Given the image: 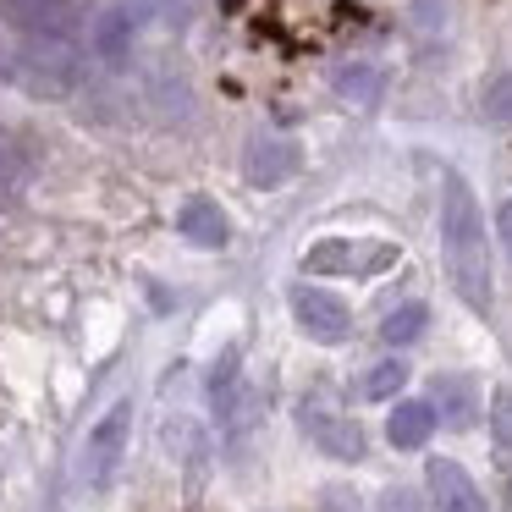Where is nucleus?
Instances as JSON below:
<instances>
[{
  "label": "nucleus",
  "mask_w": 512,
  "mask_h": 512,
  "mask_svg": "<svg viewBox=\"0 0 512 512\" xmlns=\"http://www.w3.org/2000/svg\"><path fill=\"white\" fill-rule=\"evenodd\" d=\"M441 243H446V276L463 292L468 309H490V248H485V215L463 177H446L441 204Z\"/></svg>",
  "instance_id": "1"
},
{
  "label": "nucleus",
  "mask_w": 512,
  "mask_h": 512,
  "mask_svg": "<svg viewBox=\"0 0 512 512\" xmlns=\"http://www.w3.org/2000/svg\"><path fill=\"white\" fill-rule=\"evenodd\" d=\"M0 17L23 39H39V45H78L83 34L78 0H0Z\"/></svg>",
  "instance_id": "2"
},
{
  "label": "nucleus",
  "mask_w": 512,
  "mask_h": 512,
  "mask_svg": "<svg viewBox=\"0 0 512 512\" xmlns=\"http://www.w3.org/2000/svg\"><path fill=\"white\" fill-rule=\"evenodd\" d=\"M397 265V248L391 243H347V237H325L303 254V270L314 276H380V270Z\"/></svg>",
  "instance_id": "3"
},
{
  "label": "nucleus",
  "mask_w": 512,
  "mask_h": 512,
  "mask_svg": "<svg viewBox=\"0 0 512 512\" xmlns=\"http://www.w3.org/2000/svg\"><path fill=\"white\" fill-rule=\"evenodd\" d=\"M292 320L303 325V331L314 336V342H347V331H353V314H347V303L336 298V292H320L309 287V281H298L292 287Z\"/></svg>",
  "instance_id": "4"
},
{
  "label": "nucleus",
  "mask_w": 512,
  "mask_h": 512,
  "mask_svg": "<svg viewBox=\"0 0 512 512\" xmlns=\"http://www.w3.org/2000/svg\"><path fill=\"white\" fill-rule=\"evenodd\" d=\"M127 424H133V402H116V408L89 430V446H83V485L100 490L105 479L116 474V463H122V446H127Z\"/></svg>",
  "instance_id": "5"
},
{
  "label": "nucleus",
  "mask_w": 512,
  "mask_h": 512,
  "mask_svg": "<svg viewBox=\"0 0 512 512\" xmlns=\"http://www.w3.org/2000/svg\"><path fill=\"white\" fill-rule=\"evenodd\" d=\"M298 424H303V435H309L320 452L342 457V463H358V457H364V430H358L353 419H342V413L320 408V402H303Z\"/></svg>",
  "instance_id": "6"
},
{
  "label": "nucleus",
  "mask_w": 512,
  "mask_h": 512,
  "mask_svg": "<svg viewBox=\"0 0 512 512\" xmlns=\"http://www.w3.org/2000/svg\"><path fill=\"white\" fill-rule=\"evenodd\" d=\"M430 496L441 512H485V496H479V485L468 479L463 463H452V457H435L430 463Z\"/></svg>",
  "instance_id": "7"
},
{
  "label": "nucleus",
  "mask_w": 512,
  "mask_h": 512,
  "mask_svg": "<svg viewBox=\"0 0 512 512\" xmlns=\"http://www.w3.org/2000/svg\"><path fill=\"white\" fill-rule=\"evenodd\" d=\"M248 182L254 188H281V182L298 171V149L287 144V138H254L248 144Z\"/></svg>",
  "instance_id": "8"
},
{
  "label": "nucleus",
  "mask_w": 512,
  "mask_h": 512,
  "mask_svg": "<svg viewBox=\"0 0 512 512\" xmlns=\"http://www.w3.org/2000/svg\"><path fill=\"white\" fill-rule=\"evenodd\" d=\"M435 413H441V424H452V430H474L479 424V391L468 375H435Z\"/></svg>",
  "instance_id": "9"
},
{
  "label": "nucleus",
  "mask_w": 512,
  "mask_h": 512,
  "mask_svg": "<svg viewBox=\"0 0 512 512\" xmlns=\"http://www.w3.org/2000/svg\"><path fill=\"white\" fill-rule=\"evenodd\" d=\"M177 232L188 237L193 248H226V237H232V226H226L221 204L215 199H188L177 215Z\"/></svg>",
  "instance_id": "10"
},
{
  "label": "nucleus",
  "mask_w": 512,
  "mask_h": 512,
  "mask_svg": "<svg viewBox=\"0 0 512 512\" xmlns=\"http://www.w3.org/2000/svg\"><path fill=\"white\" fill-rule=\"evenodd\" d=\"M435 435V402H397L386 419V441L397 452H419L424 441Z\"/></svg>",
  "instance_id": "11"
},
{
  "label": "nucleus",
  "mask_w": 512,
  "mask_h": 512,
  "mask_svg": "<svg viewBox=\"0 0 512 512\" xmlns=\"http://www.w3.org/2000/svg\"><path fill=\"white\" fill-rule=\"evenodd\" d=\"M133 6H105L100 17H94L89 28V45L100 50V61H111V67H122L127 61V39H133Z\"/></svg>",
  "instance_id": "12"
},
{
  "label": "nucleus",
  "mask_w": 512,
  "mask_h": 512,
  "mask_svg": "<svg viewBox=\"0 0 512 512\" xmlns=\"http://www.w3.org/2000/svg\"><path fill=\"white\" fill-rule=\"evenodd\" d=\"M424 325H430V309H424V303H402V309H391L386 320H380V336H386L391 347H408L424 336Z\"/></svg>",
  "instance_id": "13"
},
{
  "label": "nucleus",
  "mask_w": 512,
  "mask_h": 512,
  "mask_svg": "<svg viewBox=\"0 0 512 512\" xmlns=\"http://www.w3.org/2000/svg\"><path fill=\"white\" fill-rule=\"evenodd\" d=\"M336 89H342L353 105H375L380 100V72L375 67H342L336 72Z\"/></svg>",
  "instance_id": "14"
},
{
  "label": "nucleus",
  "mask_w": 512,
  "mask_h": 512,
  "mask_svg": "<svg viewBox=\"0 0 512 512\" xmlns=\"http://www.w3.org/2000/svg\"><path fill=\"white\" fill-rule=\"evenodd\" d=\"M402 380H408V369H402L397 358H386V364H375L364 380H358V391H364L369 402H386V397H397V386H402Z\"/></svg>",
  "instance_id": "15"
},
{
  "label": "nucleus",
  "mask_w": 512,
  "mask_h": 512,
  "mask_svg": "<svg viewBox=\"0 0 512 512\" xmlns=\"http://www.w3.org/2000/svg\"><path fill=\"white\" fill-rule=\"evenodd\" d=\"M490 441L507 452L512 446V380H501L496 397H490Z\"/></svg>",
  "instance_id": "16"
},
{
  "label": "nucleus",
  "mask_w": 512,
  "mask_h": 512,
  "mask_svg": "<svg viewBox=\"0 0 512 512\" xmlns=\"http://www.w3.org/2000/svg\"><path fill=\"white\" fill-rule=\"evenodd\" d=\"M485 116L501 127H512V72H501V78H490L485 89Z\"/></svg>",
  "instance_id": "17"
},
{
  "label": "nucleus",
  "mask_w": 512,
  "mask_h": 512,
  "mask_svg": "<svg viewBox=\"0 0 512 512\" xmlns=\"http://www.w3.org/2000/svg\"><path fill=\"white\" fill-rule=\"evenodd\" d=\"M17 188H23V160H17V149L0 138V199L17 193Z\"/></svg>",
  "instance_id": "18"
},
{
  "label": "nucleus",
  "mask_w": 512,
  "mask_h": 512,
  "mask_svg": "<svg viewBox=\"0 0 512 512\" xmlns=\"http://www.w3.org/2000/svg\"><path fill=\"white\" fill-rule=\"evenodd\" d=\"M375 512H419V490L386 485V490H380V507H375Z\"/></svg>",
  "instance_id": "19"
},
{
  "label": "nucleus",
  "mask_w": 512,
  "mask_h": 512,
  "mask_svg": "<svg viewBox=\"0 0 512 512\" xmlns=\"http://www.w3.org/2000/svg\"><path fill=\"white\" fill-rule=\"evenodd\" d=\"M320 512H364V501H358L347 485H325L320 490Z\"/></svg>",
  "instance_id": "20"
},
{
  "label": "nucleus",
  "mask_w": 512,
  "mask_h": 512,
  "mask_svg": "<svg viewBox=\"0 0 512 512\" xmlns=\"http://www.w3.org/2000/svg\"><path fill=\"white\" fill-rule=\"evenodd\" d=\"M496 232H501V248H507V254H512V199H507V204H501V210H496Z\"/></svg>",
  "instance_id": "21"
}]
</instances>
